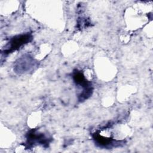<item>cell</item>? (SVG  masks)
Returning <instances> with one entry per match:
<instances>
[{
	"mask_svg": "<svg viewBox=\"0 0 153 153\" xmlns=\"http://www.w3.org/2000/svg\"><path fill=\"white\" fill-rule=\"evenodd\" d=\"M30 39V36L29 34L21 35L12 38L11 41L9 42L10 46L5 50V51L11 52L14 51L19 47H20L23 44L29 41Z\"/></svg>",
	"mask_w": 153,
	"mask_h": 153,
	"instance_id": "6da1fadb",
	"label": "cell"
}]
</instances>
